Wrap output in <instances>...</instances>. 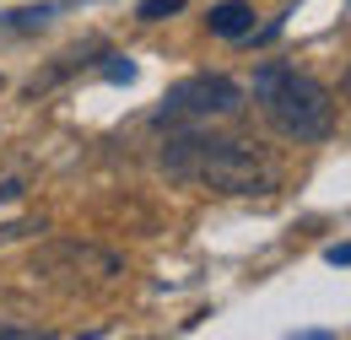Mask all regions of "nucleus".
I'll return each mask as SVG.
<instances>
[{
    "label": "nucleus",
    "instance_id": "obj_1",
    "mask_svg": "<svg viewBox=\"0 0 351 340\" xmlns=\"http://www.w3.org/2000/svg\"><path fill=\"white\" fill-rule=\"evenodd\" d=\"M157 162L168 178L217 189V195H270L281 184V162L270 151L249 146V141H232V135H206V130L168 135Z\"/></svg>",
    "mask_w": 351,
    "mask_h": 340
},
{
    "label": "nucleus",
    "instance_id": "obj_2",
    "mask_svg": "<svg viewBox=\"0 0 351 340\" xmlns=\"http://www.w3.org/2000/svg\"><path fill=\"white\" fill-rule=\"evenodd\" d=\"M254 103L265 108V119L298 146H313V141H324L335 130V103H330L324 82H313L308 71L281 65V60H265L254 71Z\"/></svg>",
    "mask_w": 351,
    "mask_h": 340
},
{
    "label": "nucleus",
    "instance_id": "obj_3",
    "mask_svg": "<svg viewBox=\"0 0 351 340\" xmlns=\"http://www.w3.org/2000/svg\"><path fill=\"white\" fill-rule=\"evenodd\" d=\"M238 108H243V86L221 71H200V76H184L178 86H168L157 125H206V119H232Z\"/></svg>",
    "mask_w": 351,
    "mask_h": 340
},
{
    "label": "nucleus",
    "instance_id": "obj_4",
    "mask_svg": "<svg viewBox=\"0 0 351 340\" xmlns=\"http://www.w3.org/2000/svg\"><path fill=\"white\" fill-rule=\"evenodd\" d=\"M33 270L49 281H119L125 276V259L97 249V243H76V238H60L33 254Z\"/></svg>",
    "mask_w": 351,
    "mask_h": 340
},
{
    "label": "nucleus",
    "instance_id": "obj_5",
    "mask_svg": "<svg viewBox=\"0 0 351 340\" xmlns=\"http://www.w3.org/2000/svg\"><path fill=\"white\" fill-rule=\"evenodd\" d=\"M206 27H211L217 38H249V33H254V5H249V0H221V5H211Z\"/></svg>",
    "mask_w": 351,
    "mask_h": 340
},
{
    "label": "nucleus",
    "instance_id": "obj_6",
    "mask_svg": "<svg viewBox=\"0 0 351 340\" xmlns=\"http://www.w3.org/2000/svg\"><path fill=\"white\" fill-rule=\"evenodd\" d=\"M54 16H60V0H38V5L0 11V27H5V33H33V27H49Z\"/></svg>",
    "mask_w": 351,
    "mask_h": 340
},
{
    "label": "nucleus",
    "instance_id": "obj_7",
    "mask_svg": "<svg viewBox=\"0 0 351 340\" xmlns=\"http://www.w3.org/2000/svg\"><path fill=\"white\" fill-rule=\"evenodd\" d=\"M173 11H184V0H141V5H135L141 22H168Z\"/></svg>",
    "mask_w": 351,
    "mask_h": 340
},
{
    "label": "nucleus",
    "instance_id": "obj_8",
    "mask_svg": "<svg viewBox=\"0 0 351 340\" xmlns=\"http://www.w3.org/2000/svg\"><path fill=\"white\" fill-rule=\"evenodd\" d=\"M103 76H108V82H135V65L125 60V54H108V65H103Z\"/></svg>",
    "mask_w": 351,
    "mask_h": 340
},
{
    "label": "nucleus",
    "instance_id": "obj_9",
    "mask_svg": "<svg viewBox=\"0 0 351 340\" xmlns=\"http://www.w3.org/2000/svg\"><path fill=\"white\" fill-rule=\"evenodd\" d=\"M27 232H44V221H11V227H0V243H11V238H27Z\"/></svg>",
    "mask_w": 351,
    "mask_h": 340
},
{
    "label": "nucleus",
    "instance_id": "obj_10",
    "mask_svg": "<svg viewBox=\"0 0 351 340\" xmlns=\"http://www.w3.org/2000/svg\"><path fill=\"white\" fill-rule=\"evenodd\" d=\"M324 265H335V270H351V243H330V249H324Z\"/></svg>",
    "mask_w": 351,
    "mask_h": 340
},
{
    "label": "nucleus",
    "instance_id": "obj_11",
    "mask_svg": "<svg viewBox=\"0 0 351 340\" xmlns=\"http://www.w3.org/2000/svg\"><path fill=\"white\" fill-rule=\"evenodd\" d=\"M22 189H27V184H22V178H0V200H16V195H22Z\"/></svg>",
    "mask_w": 351,
    "mask_h": 340
},
{
    "label": "nucleus",
    "instance_id": "obj_12",
    "mask_svg": "<svg viewBox=\"0 0 351 340\" xmlns=\"http://www.w3.org/2000/svg\"><path fill=\"white\" fill-rule=\"evenodd\" d=\"M341 92H346V97H351V65H346V76H341Z\"/></svg>",
    "mask_w": 351,
    "mask_h": 340
}]
</instances>
